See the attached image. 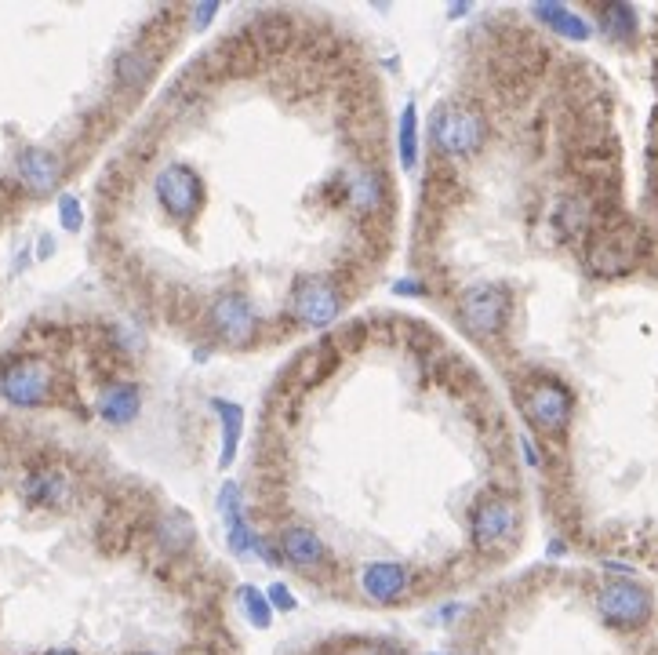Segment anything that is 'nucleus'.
Returning <instances> with one entry per match:
<instances>
[{
    "label": "nucleus",
    "instance_id": "obj_6",
    "mask_svg": "<svg viewBox=\"0 0 658 655\" xmlns=\"http://www.w3.org/2000/svg\"><path fill=\"white\" fill-rule=\"evenodd\" d=\"M153 193H157L160 208L175 219H186L204 204V182L186 164H164L153 179Z\"/></svg>",
    "mask_w": 658,
    "mask_h": 655
},
{
    "label": "nucleus",
    "instance_id": "obj_30",
    "mask_svg": "<svg viewBox=\"0 0 658 655\" xmlns=\"http://www.w3.org/2000/svg\"><path fill=\"white\" fill-rule=\"evenodd\" d=\"M520 448H524V459H528L531 466H539V452H535V444H531L528 437H524V441H520Z\"/></svg>",
    "mask_w": 658,
    "mask_h": 655
},
{
    "label": "nucleus",
    "instance_id": "obj_5",
    "mask_svg": "<svg viewBox=\"0 0 658 655\" xmlns=\"http://www.w3.org/2000/svg\"><path fill=\"white\" fill-rule=\"evenodd\" d=\"M208 317H211V332L219 335L226 346H248L262 328L251 299L240 292H222L219 299L211 303Z\"/></svg>",
    "mask_w": 658,
    "mask_h": 655
},
{
    "label": "nucleus",
    "instance_id": "obj_2",
    "mask_svg": "<svg viewBox=\"0 0 658 655\" xmlns=\"http://www.w3.org/2000/svg\"><path fill=\"white\" fill-rule=\"evenodd\" d=\"M455 310H459V321L466 324L469 332L477 335H495L506 328L509 317V295L502 284H469L466 292L455 299Z\"/></svg>",
    "mask_w": 658,
    "mask_h": 655
},
{
    "label": "nucleus",
    "instance_id": "obj_18",
    "mask_svg": "<svg viewBox=\"0 0 658 655\" xmlns=\"http://www.w3.org/2000/svg\"><path fill=\"white\" fill-rule=\"evenodd\" d=\"M153 66H157V59H153L150 51H146V48H131V51H124V55L117 59L113 73H117L120 88L139 91V88H146V84H150Z\"/></svg>",
    "mask_w": 658,
    "mask_h": 655
},
{
    "label": "nucleus",
    "instance_id": "obj_29",
    "mask_svg": "<svg viewBox=\"0 0 658 655\" xmlns=\"http://www.w3.org/2000/svg\"><path fill=\"white\" fill-rule=\"evenodd\" d=\"M215 11H219V8H215V4H200V8L193 11V19H197V26H208V22L215 19Z\"/></svg>",
    "mask_w": 658,
    "mask_h": 655
},
{
    "label": "nucleus",
    "instance_id": "obj_17",
    "mask_svg": "<svg viewBox=\"0 0 658 655\" xmlns=\"http://www.w3.org/2000/svg\"><path fill=\"white\" fill-rule=\"evenodd\" d=\"M637 262V244H633V237H600L597 244H593V252H589V266L600 273H622L629 270Z\"/></svg>",
    "mask_w": 658,
    "mask_h": 655
},
{
    "label": "nucleus",
    "instance_id": "obj_14",
    "mask_svg": "<svg viewBox=\"0 0 658 655\" xmlns=\"http://www.w3.org/2000/svg\"><path fill=\"white\" fill-rule=\"evenodd\" d=\"M219 510L226 514V524H230V550L237 557H255L259 554L262 539L251 532L248 524H244V514H240V488L237 484H222L219 492Z\"/></svg>",
    "mask_w": 658,
    "mask_h": 655
},
{
    "label": "nucleus",
    "instance_id": "obj_9",
    "mask_svg": "<svg viewBox=\"0 0 658 655\" xmlns=\"http://www.w3.org/2000/svg\"><path fill=\"white\" fill-rule=\"evenodd\" d=\"M328 193H335L339 201H346L349 208L371 215L379 212L386 204V179H382L379 168H368V164H357V168H346V172L335 175V182L328 186Z\"/></svg>",
    "mask_w": 658,
    "mask_h": 655
},
{
    "label": "nucleus",
    "instance_id": "obj_8",
    "mask_svg": "<svg viewBox=\"0 0 658 655\" xmlns=\"http://www.w3.org/2000/svg\"><path fill=\"white\" fill-rule=\"evenodd\" d=\"M520 528V510L502 495H491L484 503L473 506V539L480 550H502L506 543H513V535Z\"/></svg>",
    "mask_w": 658,
    "mask_h": 655
},
{
    "label": "nucleus",
    "instance_id": "obj_1",
    "mask_svg": "<svg viewBox=\"0 0 658 655\" xmlns=\"http://www.w3.org/2000/svg\"><path fill=\"white\" fill-rule=\"evenodd\" d=\"M484 139H488V121L469 106L448 102V106H437L429 117V142L444 157H469L484 146Z\"/></svg>",
    "mask_w": 658,
    "mask_h": 655
},
{
    "label": "nucleus",
    "instance_id": "obj_13",
    "mask_svg": "<svg viewBox=\"0 0 658 655\" xmlns=\"http://www.w3.org/2000/svg\"><path fill=\"white\" fill-rule=\"evenodd\" d=\"M280 557L288 561V565L302 568V572H313L328 561V550L320 543V535L306 524H288V528H280Z\"/></svg>",
    "mask_w": 658,
    "mask_h": 655
},
{
    "label": "nucleus",
    "instance_id": "obj_22",
    "mask_svg": "<svg viewBox=\"0 0 658 655\" xmlns=\"http://www.w3.org/2000/svg\"><path fill=\"white\" fill-rule=\"evenodd\" d=\"M157 535H160V543L168 546V550H182V546L190 543V517L179 514V510H171L164 521L157 524Z\"/></svg>",
    "mask_w": 658,
    "mask_h": 655
},
{
    "label": "nucleus",
    "instance_id": "obj_20",
    "mask_svg": "<svg viewBox=\"0 0 658 655\" xmlns=\"http://www.w3.org/2000/svg\"><path fill=\"white\" fill-rule=\"evenodd\" d=\"M215 412H219V419H222V455H219V466L226 470V466L233 463V455H237L240 430H244V412H240V404L222 401V397H215Z\"/></svg>",
    "mask_w": 658,
    "mask_h": 655
},
{
    "label": "nucleus",
    "instance_id": "obj_31",
    "mask_svg": "<svg viewBox=\"0 0 658 655\" xmlns=\"http://www.w3.org/2000/svg\"><path fill=\"white\" fill-rule=\"evenodd\" d=\"M37 255H40V259H48V255H55V241H51L48 233H44V241L37 244Z\"/></svg>",
    "mask_w": 658,
    "mask_h": 655
},
{
    "label": "nucleus",
    "instance_id": "obj_3",
    "mask_svg": "<svg viewBox=\"0 0 658 655\" xmlns=\"http://www.w3.org/2000/svg\"><path fill=\"white\" fill-rule=\"evenodd\" d=\"M520 404H524V415H528L539 430L560 434V430L571 423L575 397H571L568 386L557 383V379H539V383H528L520 390Z\"/></svg>",
    "mask_w": 658,
    "mask_h": 655
},
{
    "label": "nucleus",
    "instance_id": "obj_28",
    "mask_svg": "<svg viewBox=\"0 0 658 655\" xmlns=\"http://www.w3.org/2000/svg\"><path fill=\"white\" fill-rule=\"evenodd\" d=\"M266 601H270V608H277V612H295V597L288 594V586H270V597H266Z\"/></svg>",
    "mask_w": 658,
    "mask_h": 655
},
{
    "label": "nucleus",
    "instance_id": "obj_7",
    "mask_svg": "<svg viewBox=\"0 0 658 655\" xmlns=\"http://www.w3.org/2000/svg\"><path fill=\"white\" fill-rule=\"evenodd\" d=\"M597 612L608 619L611 626H640L648 623L651 615V594L633 579H615L604 583L597 594Z\"/></svg>",
    "mask_w": 658,
    "mask_h": 655
},
{
    "label": "nucleus",
    "instance_id": "obj_27",
    "mask_svg": "<svg viewBox=\"0 0 658 655\" xmlns=\"http://www.w3.org/2000/svg\"><path fill=\"white\" fill-rule=\"evenodd\" d=\"M59 222L70 233H80V226H84V212H80L77 197H59Z\"/></svg>",
    "mask_w": 658,
    "mask_h": 655
},
{
    "label": "nucleus",
    "instance_id": "obj_16",
    "mask_svg": "<svg viewBox=\"0 0 658 655\" xmlns=\"http://www.w3.org/2000/svg\"><path fill=\"white\" fill-rule=\"evenodd\" d=\"M139 408H142V393L135 383H110L99 397V415L113 426L131 423L139 415Z\"/></svg>",
    "mask_w": 658,
    "mask_h": 655
},
{
    "label": "nucleus",
    "instance_id": "obj_15",
    "mask_svg": "<svg viewBox=\"0 0 658 655\" xmlns=\"http://www.w3.org/2000/svg\"><path fill=\"white\" fill-rule=\"evenodd\" d=\"M26 499L33 506H48V510H62L73 499V481L62 470H33L26 477Z\"/></svg>",
    "mask_w": 658,
    "mask_h": 655
},
{
    "label": "nucleus",
    "instance_id": "obj_21",
    "mask_svg": "<svg viewBox=\"0 0 658 655\" xmlns=\"http://www.w3.org/2000/svg\"><path fill=\"white\" fill-rule=\"evenodd\" d=\"M600 30L608 37H619V41H629L637 33V11L629 4H604L600 8Z\"/></svg>",
    "mask_w": 658,
    "mask_h": 655
},
{
    "label": "nucleus",
    "instance_id": "obj_26",
    "mask_svg": "<svg viewBox=\"0 0 658 655\" xmlns=\"http://www.w3.org/2000/svg\"><path fill=\"white\" fill-rule=\"evenodd\" d=\"M113 339H117V346L124 353H142L146 350V335H142L135 324H117V328H113Z\"/></svg>",
    "mask_w": 658,
    "mask_h": 655
},
{
    "label": "nucleus",
    "instance_id": "obj_12",
    "mask_svg": "<svg viewBox=\"0 0 658 655\" xmlns=\"http://www.w3.org/2000/svg\"><path fill=\"white\" fill-rule=\"evenodd\" d=\"M15 172H19V182L30 193L44 197V193L59 190L62 182V157L55 150H40V146H30V150L19 153L15 161Z\"/></svg>",
    "mask_w": 658,
    "mask_h": 655
},
{
    "label": "nucleus",
    "instance_id": "obj_25",
    "mask_svg": "<svg viewBox=\"0 0 658 655\" xmlns=\"http://www.w3.org/2000/svg\"><path fill=\"white\" fill-rule=\"evenodd\" d=\"M586 219H589V212H586V204L582 201H568L564 208H560V226H564L568 237H579L582 226H586Z\"/></svg>",
    "mask_w": 658,
    "mask_h": 655
},
{
    "label": "nucleus",
    "instance_id": "obj_33",
    "mask_svg": "<svg viewBox=\"0 0 658 655\" xmlns=\"http://www.w3.org/2000/svg\"><path fill=\"white\" fill-rule=\"evenodd\" d=\"M146 655H157V652H146Z\"/></svg>",
    "mask_w": 658,
    "mask_h": 655
},
{
    "label": "nucleus",
    "instance_id": "obj_10",
    "mask_svg": "<svg viewBox=\"0 0 658 655\" xmlns=\"http://www.w3.org/2000/svg\"><path fill=\"white\" fill-rule=\"evenodd\" d=\"M0 393H4L11 404H19V408L44 404L48 401V393H51L48 364L37 361V357H26V361L8 364V372L0 375Z\"/></svg>",
    "mask_w": 658,
    "mask_h": 655
},
{
    "label": "nucleus",
    "instance_id": "obj_19",
    "mask_svg": "<svg viewBox=\"0 0 658 655\" xmlns=\"http://www.w3.org/2000/svg\"><path fill=\"white\" fill-rule=\"evenodd\" d=\"M535 19L546 22L549 30L564 33V37H571V41H586L589 33V22L582 19V15H575L571 8H564V4H535Z\"/></svg>",
    "mask_w": 658,
    "mask_h": 655
},
{
    "label": "nucleus",
    "instance_id": "obj_11",
    "mask_svg": "<svg viewBox=\"0 0 658 655\" xmlns=\"http://www.w3.org/2000/svg\"><path fill=\"white\" fill-rule=\"evenodd\" d=\"M360 590L375 605H397L411 590V572L397 561H371V565L360 568Z\"/></svg>",
    "mask_w": 658,
    "mask_h": 655
},
{
    "label": "nucleus",
    "instance_id": "obj_4",
    "mask_svg": "<svg viewBox=\"0 0 658 655\" xmlns=\"http://www.w3.org/2000/svg\"><path fill=\"white\" fill-rule=\"evenodd\" d=\"M342 299L339 288L328 281V277H302L295 284V292H291V313H295V321L306 324V328H328L335 317L342 313Z\"/></svg>",
    "mask_w": 658,
    "mask_h": 655
},
{
    "label": "nucleus",
    "instance_id": "obj_23",
    "mask_svg": "<svg viewBox=\"0 0 658 655\" xmlns=\"http://www.w3.org/2000/svg\"><path fill=\"white\" fill-rule=\"evenodd\" d=\"M419 146H415V102H408L404 106V113H400V164L404 168H415V161H419Z\"/></svg>",
    "mask_w": 658,
    "mask_h": 655
},
{
    "label": "nucleus",
    "instance_id": "obj_24",
    "mask_svg": "<svg viewBox=\"0 0 658 655\" xmlns=\"http://www.w3.org/2000/svg\"><path fill=\"white\" fill-rule=\"evenodd\" d=\"M240 601H244V612H248L251 626H259V630H266V626H270L273 608H270V601H266V597L255 590V586H244V590H240Z\"/></svg>",
    "mask_w": 658,
    "mask_h": 655
},
{
    "label": "nucleus",
    "instance_id": "obj_32",
    "mask_svg": "<svg viewBox=\"0 0 658 655\" xmlns=\"http://www.w3.org/2000/svg\"><path fill=\"white\" fill-rule=\"evenodd\" d=\"M48 655H77V652H70V648H55V652H48Z\"/></svg>",
    "mask_w": 658,
    "mask_h": 655
}]
</instances>
